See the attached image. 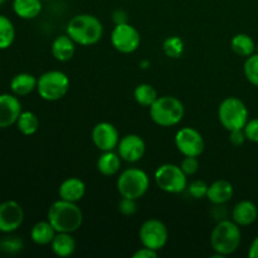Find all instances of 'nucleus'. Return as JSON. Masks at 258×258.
Wrapping results in <instances>:
<instances>
[{"label":"nucleus","instance_id":"f3484780","mask_svg":"<svg viewBox=\"0 0 258 258\" xmlns=\"http://www.w3.org/2000/svg\"><path fill=\"white\" fill-rule=\"evenodd\" d=\"M58 194H59V199L78 203L86 194V184L80 178L71 176L60 183Z\"/></svg>","mask_w":258,"mask_h":258},{"label":"nucleus","instance_id":"a878e982","mask_svg":"<svg viewBox=\"0 0 258 258\" xmlns=\"http://www.w3.org/2000/svg\"><path fill=\"white\" fill-rule=\"evenodd\" d=\"M17 127L23 135H34L39 128V118L32 111H22L17 121Z\"/></svg>","mask_w":258,"mask_h":258},{"label":"nucleus","instance_id":"ea45409f","mask_svg":"<svg viewBox=\"0 0 258 258\" xmlns=\"http://www.w3.org/2000/svg\"><path fill=\"white\" fill-rule=\"evenodd\" d=\"M5 2H7V0H0V5H3V4H4Z\"/></svg>","mask_w":258,"mask_h":258},{"label":"nucleus","instance_id":"6ab92c4d","mask_svg":"<svg viewBox=\"0 0 258 258\" xmlns=\"http://www.w3.org/2000/svg\"><path fill=\"white\" fill-rule=\"evenodd\" d=\"M52 54L59 62H68L76 53V42L66 33L54 38L52 43Z\"/></svg>","mask_w":258,"mask_h":258},{"label":"nucleus","instance_id":"20e7f679","mask_svg":"<svg viewBox=\"0 0 258 258\" xmlns=\"http://www.w3.org/2000/svg\"><path fill=\"white\" fill-rule=\"evenodd\" d=\"M150 117L161 127H171L183 120L185 108L183 102L174 96H160L149 107Z\"/></svg>","mask_w":258,"mask_h":258},{"label":"nucleus","instance_id":"b1692460","mask_svg":"<svg viewBox=\"0 0 258 258\" xmlns=\"http://www.w3.org/2000/svg\"><path fill=\"white\" fill-rule=\"evenodd\" d=\"M57 231L54 227L49 223V221H40L35 223L30 229V239L38 246H47L50 244Z\"/></svg>","mask_w":258,"mask_h":258},{"label":"nucleus","instance_id":"7ed1b4c3","mask_svg":"<svg viewBox=\"0 0 258 258\" xmlns=\"http://www.w3.org/2000/svg\"><path fill=\"white\" fill-rule=\"evenodd\" d=\"M242 242V232L237 223L229 219H222L211 233V246L214 253L222 257L233 254Z\"/></svg>","mask_w":258,"mask_h":258},{"label":"nucleus","instance_id":"a19ab883","mask_svg":"<svg viewBox=\"0 0 258 258\" xmlns=\"http://www.w3.org/2000/svg\"><path fill=\"white\" fill-rule=\"evenodd\" d=\"M256 53L258 54V43L256 44Z\"/></svg>","mask_w":258,"mask_h":258},{"label":"nucleus","instance_id":"473e14b6","mask_svg":"<svg viewBox=\"0 0 258 258\" xmlns=\"http://www.w3.org/2000/svg\"><path fill=\"white\" fill-rule=\"evenodd\" d=\"M180 168L188 176L194 175L199 170V161L196 156H185L180 163Z\"/></svg>","mask_w":258,"mask_h":258},{"label":"nucleus","instance_id":"f8f14e48","mask_svg":"<svg viewBox=\"0 0 258 258\" xmlns=\"http://www.w3.org/2000/svg\"><path fill=\"white\" fill-rule=\"evenodd\" d=\"M24 222V211L15 201L0 203V232L5 234L14 233Z\"/></svg>","mask_w":258,"mask_h":258},{"label":"nucleus","instance_id":"1a4fd4ad","mask_svg":"<svg viewBox=\"0 0 258 258\" xmlns=\"http://www.w3.org/2000/svg\"><path fill=\"white\" fill-rule=\"evenodd\" d=\"M139 238L144 247L159 252L168 243L169 231L163 222L156 218H150L141 224Z\"/></svg>","mask_w":258,"mask_h":258},{"label":"nucleus","instance_id":"c9c22d12","mask_svg":"<svg viewBox=\"0 0 258 258\" xmlns=\"http://www.w3.org/2000/svg\"><path fill=\"white\" fill-rule=\"evenodd\" d=\"M246 140L247 139H246V135H244L243 128H241V130L229 131V141H231L234 146L243 145Z\"/></svg>","mask_w":258,"mask_h":258},{"label":"nucleus","instance_id":"72a5a7b5","mask_svg":"<svg viewBox=\"0 0 258 258\" xmlns=\"http://www.w3.org/2000/svg\"><path fill=\"white\" fill-rule=\"evenodd\" d=\"M246 139L251 143H258V118H252L247 121L243 127Z\"/></svg>","mask_w":258,"mask_h":258},{"label":"nucleus","instance_id":"423d86ee","mask_svg":"<svg viewBox=\"0 0 258 258\" xmlns=\"http://www.w3.org/2000/svg\"><path fill=\"white\" fill-rule=\"evenodd\" d=\"M68 91H70V78L62 71H48L38 78V95L48 102L59 101L67 95Z\"/></svg>","mask_w":258,"mask_h":258},{"label":"nucleus","instance_id":"ddd939ff","mask_svg":"<svg viewBox=\"0 0 258 258\" xmlns=\"http://www.w3.org/2000/svg\"><path fill=\"white\" fill-rule=\"evenodd\" d=\"M146 151V144L141 136L136 134H128L120 139L117 145V153L123 161L138 163L143 159Z\"/></svg>","mask_w":258,"mask_h":258},{"label":"nucleus","instance_id":"4be33fe9","mask_svg":"<svg viewBox=\"0 0 258 258\" xmlns=\"http://www.w3.org/2000/svg\"><path fill=\"white\" fill-rule=\"evenodd\" d=\"M43 0H13V10L20 19L32 20L39 17Z\"/></svg>","mask_w":258,"mask_h":258},{"label":"nucleus","instance_id":"2f4dec72","mask_svg":"<svg viewBox=\"0 0 258 258\" xmlns=\"http://www.w3.org/2000/svg\"><path fill=\"white\" fill-rule=\"evenodd\" d=\"M208 184L203 180H194L188 185V191L194 199H203L207 198L208 193Z\"/></svg>","mask_w":258,"mask_h":258},{"label":"nucleus","instance_id":"39448f33","mask_svg":"<svg viewBox=\"0 0 258 258\" xmlns=\"http://www.w3.org/2000/svg\"><path fill=\"white\" fill-rule=\"evenodd\" d=\"M116 186L122 198L138 201L143 198L150 188V178L141 169L128 168L118 175Z\"/></svg>","mask_w":258,"mask_h":258},{"label":"nucleus","instance_id":"a211bd4d","mask_svg":"<svg viewBox=\"0 0 258 258\" xmlns=\"http://www.w3.org/2000/svg\"><path fill=\"white\" fill-rule=\"evenodd\" d=\"M258 209L256 204L251 201H241L232 209V221L239 227L251 226L256 222Z\"/></svg>","mask_w":258,"mask_h":258},{"label":"nucleus","instance_id":"58836bf2","mask_svg":"<svg viewBox=\"0 0 258 258\" xmlns=\"http://www.w3.org/2000/svg\"><path fill=\"white\" fill-rule=\"evenodd\" d=\"M248 257L249 258H258V237L252 241L251 246L248 248Z\"/></svg>","mask_w":258,"mask_h":258},{"label":"nucleus","instance_id":"7c9ffc66","mask_svg":"<svg viewBox=\"0 0 258 258\" xmlns=\"http://www.w3.org/2000/svg\"><path fill=\"white\" fill-rule=\"evenodd\" d=\"M243 72L246 76L247 81H248L251 85L258 87V54H254L247 57L246 62L243 66Z\"/></svg>","mask_w":258,"mask_h":258},{"label":"nucleus","instance_id":"393cba45","mask_svg":"<svg viewBox=\"0 0 258 258\" xmlns=\"http://www.w3.org/2000/svg\"><path fill=\"white\" fill-rule=\"evenodd\" d=\"M231 48L239 57H249L256 53V43L252 39L251 35L239 33L236 34L231 40Z\"/></svg>","mask_w":258,"mask_h":258},{"label":"nucleus","instance_id":"f03ea898","mask_svg":"<svg viewBox=\"0 0 258 258\" xmlns=\"http://www.w3.org/2000/svg\"><path fill=\"white\" fill-rule=\"evenodd\" d=\"M47 219L57 232L73 233L83 223V213L77 203L58 199L48 209Z\"/></svg>","mask_w":258,"mask_h":258},{"label":"nucleus","instance_id":"4c0bfd02","mask_svg":"<svg viewBox=\"0 0 258 258\" xmlns=\"http://www.w3.org/2000/svg\"><path fill=\"white\" fill-rule=\"evenodd\" d=\"M112 20H113V23H115V25L116 24H123V23H128L127 22L128 20L127 13L122 9L115 10L112 14Z\"/></svg>","mask_w":258,"mask_h":258},{"label":"nucleus","instance_id":"c756f323","mask_svg":"<svg viewBox=\"0 0 258 258\" xmlns=\"http://www.w3.org/2000/svg\"><path fill=\"white\" fill-rule=\"evenodd\" d=\"M10 234L12 233L0 241V251L8 254H17L24 248V242L20 237L10 236Z\"/></svg>","mask_w":258,"mask_h":258},{"label":"nucleus","instance_id":"9d476101","mask_svg":"<svg viewBox=\"0 0 258 258\" xmlns=\"http://www.w3.org/2000/svg\"><path fill=\"white\" fill-rule=\"evenodd\" d=\"M141 37L139 30L128 23L116 24L111 32V44L117 52L130 54L140 47Z\"/></svg>","mask_w":258,"mask_h":258},{"label":"nucleus","instance_id":"2eb2a0df","mask_svg":"<svg viewBox=\"0 0 258 258\" xmlns=\"http://www.w3.org/2000/svg\"><path fill=\"white\" fill-rule=\"evenodd\" d=\"M22 113V103L14 93L0 95V128H8L17 123Z\"/></svg>","mask_w":258,"mask_h":258},{"label":"nucleus","instance_id":"cd10ccee","mask_svg":"<svg viewBox=\"0 0 258 258\" xmlns=\"http://www.w3.org/2000/svg\"><path fill=\"white\" fill-rule=\"evenodd\" d=\"M15 40V27L12 20L0 14V50L12 47Z\"/></svg>","mask_w":258,"mask_h":258},{"label":"nucleus","instance_id":"6e6552de","mask_svg":"<svg viewBox=\"0 0 258 258\" xmlns=\"http://www.w3.org/2000/svg\"><path fill=\"white\" fill-rule=\"evenodd\" d=\"M155 183L163 191L169 194H179L188 188V175L181 170L180 165L163 164L155 171Z\"/></svg>","mask_w":258,"mask_h":258},{"label":"nucleus","instance_id":"9b49d317","mask_svg":"<svg viewBox=\"0 0 258 258\" xmlns=\"http://www.w3.org/2000/svg\"><path fill=\"white\" fill-rule=\"evenodd\" d=\"M175 146L184 156H201L203 154L206 143L197 128L183 127L175 134Z\"/></svg>","mask_w":258,"mask_h":258},{"label":"nucleus","instance_id":"f704fd0d","mask_svg":"<svg viewBox=\"0 0 258 258\" xmlns=\"http://www.w3.org/2000/svg\"><path fill=\"white\" fill-rule=\"evenodd\" d=\"M136 209H138V206H136V201L134 199L122 198L118 203V212L123 216H133L136 213Z\"/></svg>","mask_w":258,"mask_h":258},{"label":"nucleus","instance_id":"412c9836","mask_svg":"<svg viewBox=\"0 0 258 258\" xmlns=\"http://www.w3.org/2000/svg\"><path fill=\"white\" fill-rule=\"evenodd\" d=\"M76 239L73 238L72 233H64V232H57L53 241L50 242L52 252L57 257H70L76 251Z\"/></svg>","mask_w":258,"mask_h":258},{"label":"nucleus","instance_id":"4468645a","mask_svg":"<svg viewBox=\"0 0 258 258\" xmlns=\"http://www.w3.org/2000/svg\"><path fill=\"white\" fill-rule=\"evenodd\" d=\"M92 141L100 151H111L117 149L120 135L112 123L102 121L92 128Z\"/></svg>","mask_w":258,"mask_h":258},{"label":"nucleus","instance_id":"c85d7f7f","mask_svg":"<svg viewBox=\"0 0 258 258\" xmlns=\"http://www.w3.org/2000/svg\"><path fill=\"white\" fill-rule=\"evenodd\" d=\"M163 50L166 57L173 58V59L180 58L184 52V42L176 35L168 37L163 43Z\"/></svg>","mask_w":258,"mask_h":258},{"label":"nucleus","instance_id":"0eeeda50","mask_svg":"<svg viewBox=\"0 0 258 258\" xmlns=\"http://www.w3.org/2000/svg\"><path fill=\"white\" fill-rule=\"evenodd\" d=\"M218 118L227 131L241 130L248 121L247 106L238 97H227L218 107Z\"/></svg>","mask_w":258,"mask_h":258},{"label":"nucleus","instance_id":"5701e85b","mask_svg":"<svg viewBox=\"0 0 258 258\" xmlns=\"http://www.w3.org/2000/svg\"><path fill=\"white\" fill-rule=\"evenodd\" d=\"M121 161L118 153L111 151H102L97 160V170L105 176H113L120 171Z\"/></svg>","mask_w":258,"mask_h":258},{"label":"nucleus","instance_id":"e433bc0d","mask_svg":"<svg viewBox=\"0 0 258 258\" xmlns=\"http://www.w3.org/2000/svg\"><path fill=\"white\" fill-rule=\"evenodd\" d=\"M156 256H158V252L144 246L143 248H139L138 251L133 254L134 258H155Z\"/></svg>","mask_w":258,"mask_h":258},{"label":"nucleus","instance_id":"bb28decb","mask_svg":"<svg viewBox=\"0 0 258 258\" xmlns=\"http://www.w3.org/2000/svg\"><path fill=\"white\" fill-rule=\"evenodd\" d=\"M134 97L140 106L150 107L158 100L159 96L153 86L149 85V83H140L139 86H136L135 91H134Z\"/></svg>","mask_w":258,"mask_h":258},{"label":"nucleus","instance_id":"aec40b11","mask_svg":"<svg viewBox=\"0 0 258 258\" xmlns=\"http://www.w3.org/2000/svg\"><path fill=\"white\" fill-rule=\"evenodd\" d=\"M38 78L30 73H18L10 81V91L18 97H24L37 90Z\"/></svg>","mask_w":258,"mask_h":258},{"label":"nucleus","instance_id":"dca6fc26","mask_svg":"<svg viewBox=\"0 0 258 258\" xmlns=\"http://www.w3.org/2000/svg\"><path fill=\"white\" fill-rule=\"evenodd\" d=\"M234 193L233 185L226 179H218L208 186L207 199L214 206H224L232 199Z\"/></svg>","mask_w":258,"mask_h":258},{"label":"nucleus","instance_id":"f257e3e1","mask_svg":"<svg viewBox=\"0 0 258 258\" xmlns=\"http://www.w3.org/2000/svg\"><path fill=\"white\" fill-rule=\"evenodd\" d=\"M66 33L76 44L90 47L97 44L103 35V25L97 17L92 14L75 15L68 22Z\"/></svg>","mask_w":258,"mask_h":258}]
</instances>
